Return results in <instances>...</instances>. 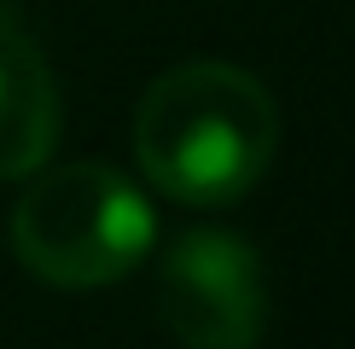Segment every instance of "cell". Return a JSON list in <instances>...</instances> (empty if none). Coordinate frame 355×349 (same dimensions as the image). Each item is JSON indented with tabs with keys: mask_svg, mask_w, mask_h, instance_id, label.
I'll list each match as a JSON object with an SVG mask.
<instances>
[{
	"mask_svg": "<svg viewBox=\"0 0 355 349\" xmlns=\"http://www.w3.org/2000/svg\"><path fill=\"white\" fill-rule=\"evenodd\" d=\"M279 145L274 93L239 64L192 58L140 93L135 157L140 174L175 204H233L268 174Z\"/></svg>",
	"mask_w": 355,
	"mask_h": 349,
	"instance_id": "1",
	"label": "cell"
},
{
	"mask_svg": "<svg viewBox=\"0 0 355 349\" xmlns=\"http://www.w3.org/2000/svg\"><path fill=\"white\" fill-rule=\"evenodd\" d=\"M157 239V215L111 163H64L12 204V251L41 285L99 291L135 274Z\"/></svg>",
	"mask_w": 355,
	"mask_h": 349,
	"instance_id": "2",
	"label": "cell"
},
{
	"mask_svg": "<svg viewBox=\"0 0 355 349\" xmlns=\"http://www.w3.org/2000/svg\"><path fill=\"white\" fill-rule=\"evenodd\" d=\"M157 309L187 349H257L268 326L262 262L239 233L187 227L164 256Z\"/></svg>",
	"mask_w": 355,
	"mask_h": 349,
	"instance_id": "3",
	"label": "cell"
},
{
	"mask_svg": "<svg viewBox=\"0 0 355 349\" xmlns=\"http://www.w3.org/2000/svg\"><path fill=\"white\" fill-rule=\"evenodd\" d=\"M58 145V87L41 47L0 18V181H29Z\"/></svg>",
	"mask_w": 355,
	"mask_h": 349,
	"instance_id": "4",
	"label": "cell"
}]
</instances>
